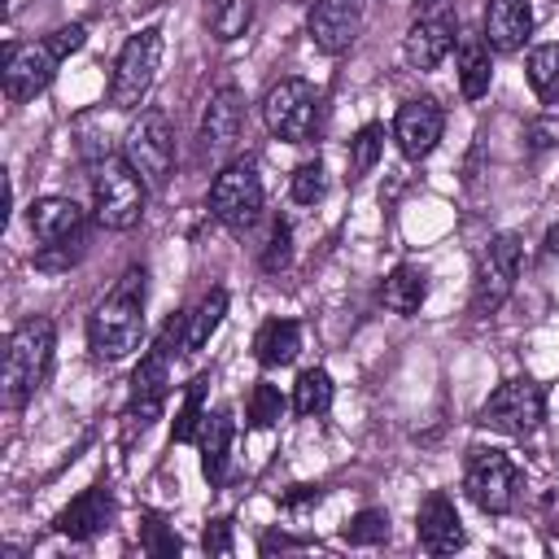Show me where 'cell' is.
<instances>
[{
  "label": "cell",
  "instance_id": "10",
  "mask_svg": "<svg viewBox=\"0 0 559 559\" xmlns=\"http://www.w3.org/2000/svg\"><path fill=\"white\" fill-rule=\"evenodd\" d=\"M210 214L227 231H249L262 214V179L253 157H231L210 183Z\"/></svg>",
  "mask_w": 559,
  "mask_h": 559
},
{
  "label": "cell",
  "instance_id": "38",
  "mask_svg": "<svg viewBox=\"0 0 559 559\" xmlns=\"http://www.w3.org/2000/svg\"><path fill=\"white\" fill-rule=\"evenodd\" d=\"M301 502H319V485H297V489L284 498V507H301Z\"/></svg>",
  "mask_w": 559,
  "mask_h": 559
},
{
  "label": "cell",
  "instance_id": "16",
  "mask_svg": "<svg viewBox=\"0 0 559 559\" xmlns=\"http://www.w3.org/2000/svg\"><path fill=\"white\" fill-rule=\"evenodd\" d=\"M170 393V349L162 341H153V349L140 358V367L131 371V397H127V415L140 419V428L148 419H157L162 402Z\"/></svg>",
  "mask_w": 559,
  "mask_h": 559
},
{
  "label": "cell",
  "instance_id": "15",
  "mask_svg": "<svg viewBox=\"0 0 559 559\" xmlns=\"http://www.w3.org/2000/svg\"><path fill=\"white\" fill-rule=\"evenodd\" d=\"M445 135V109L432 100V96H415L397 109L393 118V140L402 148L406 162H424Z\"/></svg>",
  "mask_w": 559,
  "mask_h": 559
},
{
  "label": "cell",
  "instance_id": "31",
  "mask_svg": "<svg viewBox=\"0 0 559 559\" xmlns=\"http://www.w3.org/2000/svg\"><path fill=\"white\" fill-rule=\"evenodd\" d=\"M341 537H345L349 546H380V542L389 537V515L376 511V507H367V511H358V515L341 528Z\"/></svg>",
  "mask_w": 559,
  "mask_h": 559
},
{
  "label": "cell",
  "instance_id": "3",
  "mask_svg": "<svg viewBox=\"0 0 559 559\" xmlns=\"http://www.w3.org/2000/svg\"><path fill=\"white\" fill-rule=\"evenodd\" d=\"M52 349H57V328L44 314H35L9 332L4 376H0V397L9 411H22L39 393V384L48 380V367H52Z\"/></svg>",
  "mask_w": 559,
  "mask_h": 559
},
{
  "label": "cell",
  "instance_id": "34",
  "mask_svg": "<svg viewBox=\"0 0 559 559\" xmlns=\"http://www.w3.org/2000/svg\"><path fill=\"white\" fill-rule=\"evenodd\" d=\"M293 258V231L284 218L271 223V240H266V253H262V271H284Z\"/></svg>",
  "mask_w": 559,
  "mask_h": 559
},
{
  "label": "cell",
  "instance_id": "35",
  "mask_svg": "<svg viewBox=\"0 0 559 559\" xmlns=\"http://www.w3.org/2000/svg\"><path fill=\"white\" fill-rule=\"evenodd\" d=\"M140 546L148 550V555H162V559H170V555H179V537L157 520V515H148L144 520V533H140Z\"/></svg>",
  "mask_w": 559,
  "mask_h": 559
},
{
  "label": "cell",
  "instance_id": "20",
  "mask_svg": "<svg viewBox=\"0 0 559 559\" xmlns=\"http://www.w3.org/2000/svg\"><path fill=\"white\" fill-rule=\"evenodd\" d=\"M109 515H114V493L109 485H87L61 515H57V533L70 537V542H87L96 533L109 528Z\"/></svg>",
  "mask_w": 559,
  "mask_h": 559
},
{
  "label": "cell",
  "instance_id": "5",
  "mask_svg": "<svg viewBox=\"0 0 559 559\" xmlns=\"http://www.w3.org/2000/svg\"><path fill=\"white\" fill-rule=\"evenodd\" d=\"M31 236L39 245L35 266L39 271H66L83 253V210L70 197H39L26 210Z\"/></svg>",
  "mask_w": 559,
  "mask_h": 559
},
{
  "label": "cell",
  "instance_id": "1",
  "mask_svg": "<svg viewBox=\"0 0 559 559\" xmlns=\"http://www.w3.org/2000/svg\"><path fill=\"white\" fill-rule=\"evenodd\" d=\"M144 341V266H127L122 280L87 314V349L100 362L135 354Z\"/></svg>",
  "mask_w": 559,
  "mask_h": 559
},
{
  "label": "cell",
  "instance_id": "8",
  "mask_svg": "<svg viewBox=\"0 0 559 559\" xmlns=\"http://www.w3.org/2000/svg\"><path fill=\"white\" fill-rule=\"evenodd\" d=\"M122 157L140 170V179L162 192L175 175V127L166 109H140V118L122 135Z\"/></svg>",
  "mask_w": 559,
  "mask_h": 559
},
{
  "label": "cell",
  "instance_id": "14",
  "mask_svg": "<svg viewBox=\"0 0 559 559\" xmlns=\"http://www.w3.org/2000/svg\"><path fill=\"white\" fill-rule=\"evenodd\" d=\"M362 31V0H314L306 13V35L323 57H341Z\"/></svg>",
  "mask_w": 559,
  "mask_h": 559
},
{
  "label": "cell",
  "instance_id": "22",
  "mask_svg": "<svg viewBox=\"0 0 559 559\" xmlns=\"http://www.w3.org/2000/svg\"><path fill=\"white\" fill-rule=\"evenodd\" d=\"M493 48L485 44V35H459V48H454V70H459V87L467 100H480L493 83Z\"/></svg>",
  "mask_w": 559,
  "mask_h": 559
},
{
  "label": "cell",
  "instance_id": "30",
  "mask_svg": "<svg viewBox=\"0 0 559 559\" xmlns=\"http://www.w3.org/2000/svg\"><path fill=\"white\" fill-rule=\"evenodd\" d=\"M380 153H384V127H380V122L358 127V135L349 140V170H354V179L367 175V170L380 162Z\"/></svg>",
  "mask_w": 559,
  "mask_h": 559
},
{
  "label": "cell",
  "instance_id": "36",
  "mask_svg": "<svg viewBox=\"0 0 559 559\" xmlns=\"http://www.w3.org/2000/svg\"><path fill=\"white\" fill-rule=\"evenodd\" d=\"M201 546H205V555H231V550H236V542H231V520H227V515H223V520H210Z\"/></svg>",
  "mask_w": 559,
  "mask_h": 559
},
{
  "label": "cell",
  "instance_id": "19",
  "mask_svg": "<svg viewBox=\"0 0 559 559\" xmlns=\"http://www.w3.org/2000/svg\"><path fill=\"white\" fill-rule=\"evenodd\" d=\"M415 537H419V546L428 555H454L467 542L463 520H459V511H454V502L445 493H428L424 498V507L415 515Z\"/></svg>",
  "mask_w": 559,
  "mask_h": 559
},
{
  "label": "cell",
  "instance_id": "28",
  "mask_svg": "<svg viewBox=\"0 0 559 559\" xmlns=\"http://www.w3.org/2000/svg\"><path fill=\"white\" fill-rule=\"evenodd\" d=\"M223 314H227V288H210L205 297H201V306L188 314V336H183V354H197L210 336H214V328L223 323Z\"/></svg>",
  "mask_w": 559,
  "mask_h": 559
},
{
  "label": "cell",
  "instance_id": "11",
  "mask_svg": "<svg viewBox=\"0 0 559 559\" xmlns=\"http://www.w3.org/2000/svg\"><path fill=\"white\" fill-rule=\"evenodd\" d=\"M463 489H467V498L485 515H507L520 502L524 476H520L511 454H502V450H472L467 472H463Z\"/></svg>",
  "mask_w": 559,
  "mask_h": 559
},
{
  "label": "cell",
  "instance_id": "18",
  "mask_svg": "<svg viewBox=\"0 0 559 559\" xmlns=\"http://www.w3.org/2000/svg\"><path fill=\"white\" fill-rule=\"evenodd\" d=\"M240 127H245V96L236 87H218L201 114V148L210 157L231 153L240 140Z\"/></svg>",
  "mask_w": 559,
  "mask_h": 559
},
{
  "label": "cell",
  "instance_id": "29",
  "mask_svg": "<svg viewBox=\"0 0 559 559\" xmlns=\"http://www.w3.org/2000/svg\"><path fill=\"white\" fill-rule=\"evenodd\" d=\"M205 389H210V380L205 376H197L192 384H188V393H183V406L175 411V428H170V437L175 441H197L201 437V424H205Z\"/></svg>",
  "mask_w": 559,
  "mask_h": 559
},
{
  "label": "cell",
  "instance_id": "24",
  "mask_svg": "<svg viewBox=\"0 0 559 559\" xmlns=\"http://www.w3.org/2000/svg\"><path fill=\"white\" fill-rule=\"evenodd\" d=\"M301 349V323L297 319H266L253 336V358L262 367H288Z\"/></svg>",
  "mask_w": 559,
  "mask_h": 559
},
{
  "label": "cell",
  "instance_id": "39",
  "mask_svg": "<svg viewBox=\"0 0 559 559\" xmlns=\"http://www.w3.org/2000/svg\"><path fill=\"white\" fill-rule=\"evenodd\" d=\"M555 109H559V105H555ZM555 118H559V114H555Z\"/></svg>",
  "mask_w": 559,
  "mask_h": 559
},
{
  "label": "cell",
  "instance_id": "2",
  "mask_svg": "<svg viewBox=\"0 0 559 559\" xmlns=\"http://www.w3.org/2000/svg\"><path fill=\"white\" fill-rule=\"evenodd\" d=\"M83 39H87V26L83 22H70V26H57L52 35H44V39L9 44L4 48V96L13 105L39 96L57 79L61 61L83 48Z\"/></svg>",
  "mask_w": 559,
  "mask_h": 559
},
{
  "label": "cell",
  "instance_id": "33",
  "mask_svg": "<svg viewBox=\"0 0 559 559\" xmlns=\"http://www.w3.org/2000/svg\"><path fill=\"white\" fill-rule=\"evenodd\" d=\"M280 415H284V397H280V389L266 384V380L253 384V393H249V428H275Z\"/></svg>",
  "mask_w": 559,
  "mask_h": 559
},
{
  "label": "cell",
  "instance_id": "17",
  "mask_svg": "<svg viewBox=\"0 0 559 559\" xmlns=\"http://www.w3.org/2000/svg\"><path fill=\"white\" fill-rule=\"evenodd\" d=\"M480 35L502 57L520 52L528 44V35H533V4L528 0H485Z\"/></svg>",
  "mask_w": 559,
  "mask_h": 559
},
{
  "label": "cell",
  "instance_id": "26",
  "mask_svg": "<svg viewBox=\"0 0 559 559\" xmlns=\"http://www.w3.org/2000/svg\"><path fill=\"white\" fill-rule=\"evenodd\" d=\"M332 393H336L332 376H328L323 367H310V371H301L297 384H293V411H297L301 419H319V415H328Z\"/></svg>",
  "mask_w": 559,
  "mask_h": 559
},
{
  "label": "cell",
  "instance_id": "9",
  "mask_svg": "<svg viewBox=\"0 0 559 559\" xmlns=\"http://www.w3.org/2000/svg\"><path fill=\"white\" fill-rule=\"evenodd\" d=\"M319 109H323V100H319L314 83H306V79H280V83H271L266 96H262V122H266V131H271L275 140H284V144H306V140H314V131H319Z\"/></svg>",
  "mask_w": 559,
  "mask_h": 559
},
{
  "label": "cell",
  "instance_id": "12",
  "mask_svg": "<svg viewBox=\"0 0 559 559\" xmlns=\"http://www.w3.org/2000/svg\"><path fill=\"white\" fill-rule=\"evenodd\" d=\"M520 258H524V245L515 231H498L485 253H480V266H476V288H472V314H493L507 306V297L515 293V280H520Z\"/></svg>",
  "mask_w": 559,
  "mask_h": 559
},
{
  "label": "cell",
  "instance_id": "4",
  "mask_svg": "<svg viewBox=\"0 0 559 559\" xmlns=\"http://www.w3.org/2000/svg\"><path fill=\"white\" fill-rule=\"evenodd\" d=\"M144 192L148 183L140 179V170L127 157H96L92 166V214L105 231H131L144 214Z\"/></svg>",
  "mask_w": 559,
  "mask_h": 559
},
{
  "label": "cell",
  "instance_id": "6",
  "mask_svg": "<svg viewBox=\"0 0 559 559\" xmlns=\"http://www.w3.org/2000/svg\"><path fill=\"white\" fill-rule=\"evenodd\" d=\"M162 66V26H140L135 35H127L114 74H109V105L114 109H140L153 92Z\"/></svg>",
  "mask_w": 559,
  "mask_h": 559
},
{
  "label": "cell",
  "instance_id": "27",
  "mask_svg": "<svg viewBox=\"0 0 559 559\" xmlns=\"http://www.w3.org/2000/svg\"><path fill=\"white\" fill-rule=\"evenodd\" d=\"M253 22V4L249 0H205V26L218 44H231L249 31Z\"/></svg>",
  "mask_w": 559,
  "mask_h": 559
},
{
  "label": "cell",
  "instance_id": "21",
  "mask_svg": "<svg viewBox=\"0 0 559 559\" xmlns=\"http://www.w3.org/2000/svg\"><path fill=\"white\" fill-rule=\"evenodd\" d=\"M231 437H236V419L227 406H218L214 415H205L197 450H201V476L210 480V489H218L227 480V463H231Z\"/></svg>",
  "mask_w": 559,
  "mask_h": 559
},
{
  "label": "cell",
  "instance_id": "37",
  "mask_svg": "<svg viewBox=\"0 0 559 559\" xmlns=\"http://www.w3.org/2000/svg\"><path fill=\"white\" fill-rule=\"evenodd\" d=\"M293 546H306V537H288V533H266V537H262V555H271V550H293Z\"/></svg>",
  "mask_w": 559,
  "mask_h": 559
},
{
  "label": "cell",
  "instance_id": "25",
  "mask_svg": "<svg viewBox=\"0 0 559 559\" xmlns=\"http://www.w3.org/2000/svg\"><path fill=\"white\" fill-rule=\"evenodd\" d=\"M524 74H528L533 96L555 109V105H559V44H537V48H528Z\"/></svg>",
  "mask_w": 559,
  "mask_h": 559
},
{
  "label": "cell",
  "instance_id": "23",
  "mask_svg": "<svg viewBox=\"0 0 559 559\" xmlns=\"http://www.w3.org/2000/svg\"><path fill=\"white\" fill-rule=\"evenodd\" d=\"M424 297H428V275H424V266H415V262L393 266V271H389V280L380 284V301H384V310L406 314V319H411V314H419Z\"/></svg>",
  "mask_w": 559,
  "mask_h": 559
},
{
  "label": "cell",
  "instance_id": "13",
  "mask_svg": "<svg viewBox=\"0 0 559 559\" xmlns=\"http://www.w3.org/2000/svg\"><path fill=\"white\" fill-rule=\"evenodd\" d=\"M454 44H459V22H454V13H450L445 4H437V9L419 13V17L406 26V35H402V57H406L411 70H437V66L450 57Z\"/></svg>",
  "mask_w": 559,
  "mask_h": 559
},
{
  "label": "cell",
  "instance_id": "32",
  "mask_svg": "<svg viewBox=\"0 0 559 559\" xmlns=\"http://www.w3.org/2000/svg\"><path fill=\"white\" fill-rule=\"evenodd\" d=\"M288 192H293L297 205L323 201V192H328V170H323V162H301V166L293 170V179H288Z\"/></svg>",
  "mask_w": 559,
  "mask_h": 559
},
{
  "label": "cell",
  "instance_id": "7",
  "mask_svg": "<svg viewBox=\"0 0 559 559\" xmlns=\"http://www.w3.org/2000/svg\"><path fill=\"white\" fill-rule=\"evenodd\" d=\"M542 419H546V389L533 376L502 380L476 411V424L502 437H528L542 428Z\"/></svg>",
  "mask_w": 559,
  "mask_h": 559
}]
</instances>
